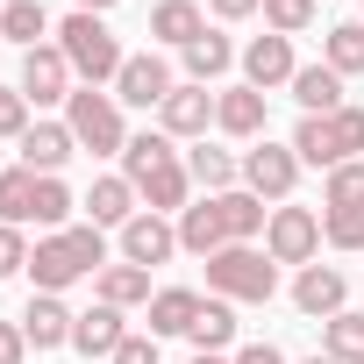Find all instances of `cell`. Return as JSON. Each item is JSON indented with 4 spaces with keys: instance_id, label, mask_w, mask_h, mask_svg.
<instances>
[{
    "instance_id": "4",
    "label": "cell",
    "mask_w": 364,
    "mask_h": 364,
    "mask_svg": "<svg viewBox=\"0 0 364 364\" xmlns=\"http://www.w3.org/2000/svg\"><path fill=\"white\" fill-rule=\"evenodd\" d=\"M208 286L215 293H229V300H272V286H279V272H272V257H257V250H215L208 257Z\"/></svg>"
},
{
    "instance_id": "26",
    "label": "cell",
    "mask_w": 364,
    "mask_h": 364,
    "mask_svg": "<svg viewBox=\"0 0 364 364\" xmlns=\"http://www.w3.org/2000/svg\"><path fill=\"white\" fill-rule=\"evenodd\" d=\"M328 357L364 364V314H328Z\"/></svg>"
},
{
    "instance_id": "28",
    "label": "cell",
    "mask_w": 364,
    "mask_h": 364,
    "mask_svg": "<svg viewBox=\"0 0 364 364\" xmlns=\"http://www.w3.org/2000/svg\"><path fill=\"white\" fill-rule=\"evenodd\" d=\"M122 157H129V186H143L157 164H171V136H136Z\"/></svg>"
},
{
    "instance_id": "30",
    "label": "cell",
    "mask_w": 364,
    "mask_h": 364,
    "mask_svg": "<svg viewBox=\"0 0 364 364\" xmlns=\"http://www.w3.org/2000/svg\"><path fill=\"white\" fill-rule=\"evenodd\" d=\"M328 72H364V29L357 22L328 29Z\"/></svg>"
},
{
    "instance_id": "41",
    "label": "cell",
    "mask_w": 364,
    "mask_h": 364,
    "mask_svg": "<svg viewBox=\"0 0 364 364\" xmlns=\"http://www.w3.org/2000/svg\"><path fill=\"white\" fill-rule=\"evenodd\" d=\"M22 343H29L22 328H8V321H0V364H22Z\"/></svg>"
},
{
    "instance_id": "1",
    "label": "cell",
    "mask_w": 364,
    "mask_h": 364,
    "mask_svg": "<svg viewBox=\"0 0 364 364\" xmlns=\"http://www.w3.org/2000/svg\"><path fill=\"white\" fill-rule=\"evenodd\" d=\"M350 150H364V107H336V114H307L300 122V136H293V157H307V164H343Z\"/></svg>"
},
{
    "instance_id": "38",
    "label": "cell",
    "mask_w": 364,
    "mask_h": 364,
    "mask_svg": "<svg viewBox=\"0 0 364 364\" xmlns=\"http://www.w3.org/2000/svg\"><path fill=\"white\" fill-rule=\"evenodd\" d=\"M0 136H29V100L22 93H0Z\"/></svg>"
},
{
    "instance_id": "34",
    "label": "cell",
    "mask_w": 364,
    "mask_h": 364,
    "mask_svg": "<svg viewBox=\"0 0 364 364\" xmlns=\"http://www.w3.org/2000/svg\"><path fill=\"white\" fill-rule=\"evenodd\" d=\"M328 243L336 250H364V208H336L328 215Z\"/></svg>"
},
{
    "instance_id": "40",
    "label": "cell",
    "mask_w": 364,
    "mask_h": 364,
    "mask_svg": "<svg viewBox=\"0 0 364 364\" xmlns=\"http://www.w3.org/2000/svg\"><path fill=\"white\" fill-rule=\"evenodd\" d=\"M114 364H157V343H143V336H129V343L114 350Z\"/></svg>"
},
{
    "instance_id": "18",
    "label": "cell",
    "mask_w": 364,
    "mask_h": 364,
    "mask_svg": "<svg viewBox=\"0 0 364 364\" xmlns=\"http://www.w3.org/2000/svg\"><path fill=\"white\" fill-rule=\"evenodd\" d=\"M293 100H300L307 114H336V100H343V72H328V65L293 72Z\"/></svg>"
},
{
    "instance_id": "32",
    "label": "cell",
    "mask_w": 364,
    "mask_h": 364,
    "mask_svg": "<svg viewBox=\"0 0 364 364\" xmlns=\"http://www.w3.org/2000/svg\"><path fill=\"white\" fill-rule=\"evenodd\" d=\"M143 193H150V208H178V200H186V171H178V164H157V171L143 178Z\"/></svg>"
},
{
    "instance_id": "5",
    "label": "cell",
    "mask_w": 364,
    "mask_h": 364,
    "mask_svg": "<svg viewBox=\"0 0 364 364\" xmlns=\"http://www.w3.org/2000/svg\"><path fill=\"white\" fill-rule=\"evenodd\" d=\"M65 129H72L86 150H129V143H122V114H114V100L93 93V86L72 93V122H65Z\"/></svg>"
},
{
    "instance_id": "37",
    "label": "cell",
    "mask_w": 364,
    "mask_h": 364,
    "mask_svg": "<svg viewBox=\"0 0 364 364\" xmlns=\"http://www.w3.org/2000/svg\"><path fill=\"white\" fill-rule=\"evenodd\" d=\"M65 215H72V193L58 178H36V222H65Z\"/></svg>"
},
{
    "instance_id": "13",
    "label": "cell",
    "mask_w": 364,
    "mask_h": 364,
    "mask_svg": "<svg viewBox=\"0 0 364 364\" xmlns=\"http://www.w3.org/2000/svg\"><path fill=\"white\" fill-rule=\"evenodd\" d=\"M72 343H79L86 357H114V350H122L129 336H122V314H114V307L100 300L93 314H79V321H72Z\"/></svg>"
},
{
    "instance_id": "39",
    "label": "cell",
    "mask_w": 364,
    "mask_h": 364,
    "mask_svg": "<svg viewBox=\"0 0 364 364\" xmlns=\"http://www.w3.org/2000/svg\"><path fill=\"white\" fill-rule=\"evenodd\" d=\"M22 264H29L22 236H15V229H0V279H8V272H22Z\"/></svg>"
},
{
    "instance_id": "10",
    "label": "cell",
    "mask_w": 364,
    "mask_h": 364,
    "mask_svg": "<svg viewBox=\"0 0 364 364\" xmlns=\"http://www.w3.org/2000/svg\"><path fill=\"white\" fill-rule=\"evenodd\" d=\"M122 250H129V264H164L178 250V229H164L157 215H136V222H122Z\"/></svg>"
},
{
    "instance_id": "20",
    "label": "cell",
    "mask_w": 364,
    "mask_h": 364,
    "mask_svg": "<svg viewBox=\"0 0 364 364\" xmlns=\"http://www.w3.org/2000/svg\"><path fill=\"white\" fill-rule=\"evenodd\" d=\"M150 29L164 36V43H178V50H186V43H200L208 29H200V8H193V0H164V8L150 15Z\"/></svg>"
},
{
    "instance_id": "6",
    "label": "cell",
    "mask_w": 364,
    "mask_h": 364,
    "mask_svg": "<svg viewBox=\"0 0 364 364\" xmlns=\"http://www.w3.org/2000/svg\"><path fill=\"white\" fill-rule=\"evenodd\" d=\"M314 243H321V222L307 208H279L272 215V264H307Z\"/></svg>"
},
{
    "instance_id": "46",
    "label": "cell",
    "mask_w": 364,
    "mask_h": 364,
    "mask_svg": "<svg viewBox=\"0 0 364 364\" xmlns=\"http://www.w3.org/2000/svg\"><path fill=\"white\" fill-rule=\"evenodd\" d=\"M193 364H222V357H193Z\"/></svg>"
},
{
    "instance_id": "2",
    "label": "cell",
    "mask_w": 364,
    "mask_h": 364,
    "mask_svg": "<svg viewBox=\"0 0 364 364\" xmlns=\"http://www.w3.org/2000/svg\"><path fill=\"white\" fill-rule=\"evenodd\" d=\"M93 264H107V250H100V229L50 236V243H36V257H29V272H36V286H43V293L72 286V279H79V272H93Z\"/></svg>"
},
{
    "instance_id": "21",
    "label": "cell",
    "mask_w": 364,
    "mask_h": 364,
    "mask_svg": "<svg viewBox=\"0 0 364 364\" xmlns=\"http://www.w3.org/2000/svg\"><path fill=\"white\" fill-rule=\"evenodd\" d=\"M193 314H200V300H193L186 286H171V293H157V300H150V328H157V336H186V328H193Z\"/></svg>"
},
{
    "instance_id": "12",
    "label": "cell",
    "mask_w": 364,
    "mask_h": 364,
    "mask_svg": "<svg viewBox=\"0 0 364 364\" xmlns=\"http://www.w3.org/2000/svg\"><path fill=\"white\" fill-rule=\"evenodd\" d=\"M72 321H79V314H65L58 293H36L29 314H22V336H29L36 350H58V343H72Z\"/></svg>"
},
{
    "instance_id": "7",
    "label": "cell",
    "mask_w": 364,
    "mask_h": 364,
    "mask_svg": "<svg viewBox=\"0 0 364 364\" xmlns=\"http://www.w3.org/2000/svg\"><path fill=\"white\" fill-rule=\"evenodd\" d=\"M243 178H250L257 193L286 200V193H293V178H300V157H293V150H279V143H264V150H250V157H243Z\"/></svg>"
},
{
    "instance_id": "11",
    "label": "cell",
    "mask_w": 364,
    "mask_h": 364,
    "mask_svg": "<svg viewBox=\"0 0 364 364\" xmlns=\"http://www.w3.org/2000/svg\"><path fill=\"white\" fill-rule=\"evenodd\" d=\"M243 72H250V86L264 93V86H279V79H293L300 65H293V43H286V36H257V43L243 50Z\"/></svg>"
},
{
    "instance_id": "8",
    "label": "cell",
    "mask_w": 364,
    "mask_h": 364,
    "mask_svg": "<svg viewBox=\"0 0 364 364\" xmlns=\"http://www.w3.org/2000/svg\"><path fill=\"white\" fill-rule=\"evenodd\" d=\"M65 79H72V58L65 50H29V65H22V100H72L65 93Z\"/></svg>"
},
{
    "instance_id": "31",
    "label": "cell",
    "mask_w": 364,
    "mask_h": 364,
    "mask_svg": "<svg viewBox=\"0 0 364 364\" xmlns=\"http://www.w3.org/2000/svg\"><path fill=\"white\" fill-rule=\"evenodd\" d=\"M229 36H200V43H186V65H193V79H215V72H229Z\"/></svg>"
},
{
    "instance_id": "15",
    "label": "cell",
    "mask_w": 364,
    "mask_h": 364,
    "mask_svg": "<svg viewBox=\"0 0 364 364\" xmlns=\"http://www.w3.org/2000/svg\"><path fill=\"white\" fill-rule=\"evenodd\" d=\"M72 143H79L72 129H50V122H43V129H29V136H22V164H29L36 178H50V171L72 157Z\"/></svg>"
},
{
    "instance_id": "29",
    "label": "cell",
    "mask_w": 364,
    "mask_h": 364,
    "mask_svg": "<svg viewBox=\"0 0 364 364\" xmlns=\"http://www.w3.org/2000/svg\"><path fill=\"white\" fill-rule=\"evenodd\" d=\"M222 229L229 236H257L264 229V200L257 193H222Z\"/></svg>"
},
{
    "instance_id": "9",
    "label": "cell",
    "mask_w": 364,
    "mask_h": 364,
    "mask_svg": "<svg viewBox=\"0 0 364 364\" xmlns=\"http://www.w3.org/2000/svg\"><path fill=\"white\" fill-rule=\"evenodd\" d=\"M114 86H122L114 100H129V107H164V100H171V72H164L157 58H129Z\"/></svg>"
},
{
    "instance_id": "24",
    "label": "cell",
    "mask_w": 364,
    "mask_h": 364,
    "mask_svg": "<svg viewBox=\"0 0 364 364\" xmlns=\"http://www.w3.org/2000/svg\"><path fill=\"white\" fill-rule=\"evenodd\" d=\"M29 215H36V171L22 164L0 178V222H29Z\"/></svg>"
},
{
    "instance_id": "19",
    "label": "cell",
    "mask_w": 364,
    "mask_h": 364,
    "mask_svg": "<svg viewBox=\"0 0 364 364\" xmlns=\"http://www.w3.org/2000/svg\"><path fill=\"white\" fill-rule=\"evenodd\" d=\"M178 243H186V250H200V257H215V250L229 243V229H222V200L186 208V222H178Z\"/></svg>"
},
{
    "instance_id": "33",
    "label": "cell",
    "mask_w": 364,
    "mask_h": 364,
    "mask_svg": "<svg viewBox=\"0 0 364 364\" xmlns=\"http://www.w3.org/2000/svg\"><path fill=\"white\" fill-rule=\"evenodd\" d=\"M328 208H364V164H336L328 171Z\"/></svg>"
},
{
    "instance_id": "17",
    "label": "cell",
    "mask_w": 364,
    "mask_h": 364,
    "mask_svg": "<svg viewBox=\"0 0 364 364\" xmlns=\"http://www.w3.org/2000/svg\"><path fill=\"white\" fill-rule=\"evenodd\" d=\"M208 114H215V100H208L200 86H171V100H164V136H200Z\"/></svg>"
},
{
    "instance_id": "44",
    "label": "cell",
    "mask_w": 364,
    "mask_h": 364,
    "mask_svg": "<svg viewBox=\"0 0 364 364\" xmlns=\"http://www.w3.org/2000/svg\"><path fill=\"white\" fill-rule=\"evenodd\" d=\"M100 8H114V0H79V15H100Z\"/></svg>"
},
{
    "instance_id": "22",
    "label": "cell",
    "mask_w": 364,
    "mask_h": 364,
    "mask_svg": "<svg viewBox=\"0 0 364 364\" xmlns=\"http://www.w3.org/2000/svg\"><path fill=\"white\" fill-rule=\"evenodd\" d=\"M129 200H136V186H129V178H93V193H86L93 229H100V222H136V215H129Z\"/></svg>"
},
{
    "instance_id": "45",
    "label": "cell",
    "mask_w": 364,
    "mask_h": 364,
    "mask_svg": "<svg viewBox=\"0 0 364 364\" xmlns=\"http://www.w3.org/2000/svg\"><path fill=\"white\" fill-rule=\"evenodd\" d=\"M307 364H336V357H328V350H321V357H307Z\"/></svg>"
},
{
    "instance_id": "3",
    "label": "cell",
    "mask_w": 364,
    "mask_h": 364,
    "mask_svg": "<svg viewBox=\"0 0 364 364\" xmlns=\"http://www.w3.org/2000/svg\"><path fill=\"white\" fill-rule=\"evenodd\" d=\"M58 36H65L58 50L72 58V72H86L93 86H100V79H122V65H129V58H122V43L107 36V22H100V15H72Z\"/></svg>"
},
{
    "instance_id": "27",
    "label": "cell",
    "mask_w": 364,
    "mask_h": 364,
    "mask_svg": "<svg viewBox=\"0 0 364 364\" xmlns=\"http://www.w3.org/2000/svg\"><path fill=\"white\" fill-rule=\"evenodd\" d=\"M0 36H15V43L36 50V36H43V0H8V8H0Z\"/></svg>"
},
{
    "instance_id": "43",
    "label": "cell",
    "mask_w": 364,
    "mask_h": 364,
    "mask_svg": "<svg viewBox=\"0 0 364 364\" xmlns=\"http://www.w3.org/2000/svg\"><path fill=\"white\" fill-rule=\"evenodd\" d=\"M250 8H257V0H215V15H229V22H236V15H250Z\"/></svg>"
},
{
    "instance_id": "23",
    "label": "cell",
    "mask_w": 364,
    "mask_h": 364,
    "mask_svg": "<svg viewBox=\"0 0 364 364\" xmlns=\"http://www.w3.org/2000/svg\"><path fill=\"white\" fill-rule=\"evenodd\" d=\"M100 300H107V307L150 300V272H143V264H107V272H100Z\"/></svg>"
},
{
    "instance_id": "16",
    "label": "cell",
    "mask_w": 364,
    "mask_h": 364,
    "mask_svg": "<svg viewBox=\"0 0 364 364\" xmlns=\"http://www.w3.org/2000/svg\"><path fill=\"white\" fill-rule=\"evenodd\" d=\"M293 300H300V314H343V272L307 264V272H300V286H293Z\"/></svg>"
},
{
    "instance_id": "36",
    "label": "cell",
    "mask_w": 364,
    "mask_h": 364,
    "mask_svg": "<svg viewBox=\"0 0 364 364\" xmlns=\"http://www.w3.org/2000/svg\"><path fill=\"white\" fill-rule=\"evenodd\" d=\"M264 15H272V29H279V36H293V29H307L314 0H264Z\"/></svg>"
},
{
    "instance_id": "35",
    "label": "cell",
    "mask_w": 364,
    "mask_h": 364,
    "mask_svg": "<svg viewBox=\"0 0 364 364\" xmlns=\"http://www.w3.org/2000/svg\"><path fill=\"white\" fill-rule=\"evenodd\" d=\"M193 178H200V186H229V178H236V164H229V150H193Z\"/></svg>"
},
{
    "instance_id": "25",
    "label": "cell",
    "mask_w": 364,
    "mask_h": 364,
    "mask_svg": "<svg viewBox=\"0 0 364 364\" xmlns=\"http://www.w3.org/2000/svg\"><path fill=\"white\" fill-rule=\"evenodd\" d=\"M186 336H193V343H200V357H215V350H222V343H229V336H236V314H229V307H222V300H208V307H200V314H193V328H186Z\"/></svg>"
},
{
    "instance_id": "14",
    "label": "cell",
    "mask_w": 364,
    "mask_h": 364,
    "mask_svg": "<svg viewBox=\"0 0 364 364\" xmlns=\"http://www.w3.org/2000/svg\"><path fill=\"white\" fill-rule=\"evenodd\" d=\"M215 122H222L229 136H257V129H264V93H257V86H229V93L215 100Z\"/></svg>"
},
{
    "instance_id": "42",
    "label": "cell",
    "mask_w": 364,
    "mask_h": 364,
    "mask_svg": "<svg viewBox=\"0 0 364 364\" xmlns=\"http://www.w3.org/2000/svg\"><path fill=\"white\" fill-rule=\"evenodd\" d=\"M236 364H286V357H279V350H272V343H250V350H243V357H236Z\"/></svg>"
}]
</instances>
